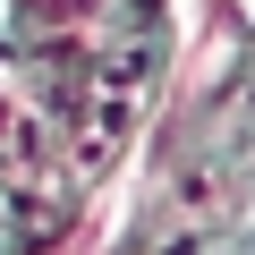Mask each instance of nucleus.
I'll return each instance as SVG.
<instances>
[{"label": "nucleus", "instance_id": "1", "mask_svg": "<svg viewBox=\"0 0 255 255\" xmlns=\"http://www.w3.org/2000/svg\"><path fill=\"white\" fill-rule=\"evenodd\" d=\"M255 17V0H179V34H187V77H204L230 43H238V26Z\"/></svg>", "mask_w": 255, "mask_h": 255}]
</instances>
